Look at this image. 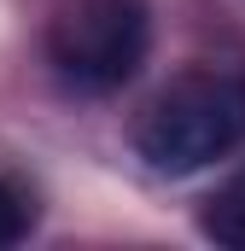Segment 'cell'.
I'll return each instance as SVG.
<instances>
[{
    "label": "cell",
    "instance_id": "4",
    "mask_svg": "<svg viewBox=\"0 0 245 251\" xmlns=\"http://www.w3.org/2000/svg\"><path fill=\"white\" fill-rule=\"evenodd\" d=\"M29 234V204L12 181H0V246H18Z\"/></svg>",
    "mask_w": 245,
    "mask_h": 251
},
{
    "label": "cell",
    "instance_id": "2",
    "mask_svg": "<svg viewBox=\"0 0 245 251\" xmlns=\"http://www.w3.org/2000/svg\"><path fill=\"white\" fill-rule=\"evenodd\" d=\"M152 53L146 0H64L47 24V59L76 94H117Z\"/></svg>",
    "mask_w": 245,
    "mask_h": 251
},
{
    "label": "cell",
    "instance_id": "3",
    "mask_svg": "<svg viewBox=\"0 0 245 251\" xmlns=\"http://www.w3.org/2000/svg\"><path fill=\"white\" fill-rule=\"evenodd\" d=\"M198 228H204V240H216V246L245 251V170H240V176H228L222 187L204 199Z\"/></svg>",
    "mask_w": 245,
    "mask_h": 251
},
{
    "label": "cell",
    "instance_id": "1",
    "mask_svg": "<svg viewBox=\"0 0 245 251\" xmlns=\"http://www.w3.org/2000/svg\"><path fill=\"white\" fill-rule=\"evenodd\" d=\"M245 140V76L234 70H193L170 82L134 128V152L152 176H193L228 158Z\"/></svg>",
    "mask_w": 245,
    "mask_h": 251
}]
</instances>
